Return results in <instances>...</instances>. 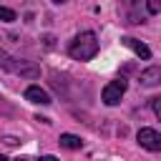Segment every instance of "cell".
I'll return each instance as SVG.
<instances>
[{
  "instance_id": "5bb4252c",
  "label": "cell",
  "mask_w": 161,
  "mask_h": 161,
  "mask_svg": "<svg viewBox=\"0 0 161 161\" xmlns=\"http://www.w3.org/2000/svg\"><path fill=\"white\" fill-rule=\"evenodd\" d=\"M0 161H10V158H8V156H3V153H0Z\"/></svg>"
},
{
  "instance_id": "52a82bcc",
  "label": "cell",
  "mask_w": 161,
  "mask_h": 161,
  "mask_svg": "<svg viewBox=\"0 0 161 161\" xmlns=\"http://www.w3.org/2000/svg\"><path fill=\"white\" fill-rule=\"evenodd\" d=\"M138 83H141L143 88L158 86V83H161V65H151V68L141 70V75H138Z\"/></svg>"
},
{
  "instance_id": "9c48e42d",
  "label": "cell",
  "mask_w": 161,
  "mask_h": 161,
  "mask_svg": "<svg viewBox=\"0 0 161 161\" xmlns=\"http://www.w3.org/2000/svg\"><path fill=\"white\" fill-rule=\"evenodd\" d=\"M58 143H60L63 148H70V151H78V148L83 146V141H80V136H75V133H60V138H58Z\"/></svg>"
},
{
  "instance_id": "7a4b0ae2",
  "label": "cell",
  "mask_w": 161,
  "mask_h": 161,
  "mask_svg": "<svg viewBox=\"0 0 161 161\" xmlns=\"http://www.w3.org/2000/svg\"><path fill=\"white\" fill-rule=\"evenodd\" d=\"M0 65H3L5 70H10V73H18V75H23V78H38V75H40V68H38L35 63H28V60L10 58V55H8V53H3V50H0Z\"/></svg>"
},
{
  "instance_id": "8992f818",
  "label": "cell",
  "mask_w": 161,
  "mask_h": 161,
  "mask_svg": "<svg viewBox=\"0 0 161 161\" xmlns=\"http://www.w3.org/2000/svg\"><path fill=\"white\" fill-rule=\"evenodd\" d=\"M121 43H123L126 48H131L138 58H143V60H148V58H151V48H148L146 43H141V40H136V38H131V35H123V38H121Z\"/></svg>"
},
{
  "instance_id": "4fadbf2b",
  "label": "cell",
  "mask_w": 161,
  "mask_h": 161,
  "mask_svg": "<svg viewBox=\"0 0 161 161\" xmlns=\"http://www.w3.org/2000/svg\"><path fill=\"white\" fill-rule=\"evenodd\" d=\"M35 161H58V158H55V156H50V153H48V156H40V158H35Z\"/></svg>"
},
{
  "instance_id": "3957f363",
  "label": "cell",
  "mask_w": 161,
  "mask_h": 161,
  "mask_svg": "<svg viewBox=\"0 0 161 161\" xmlns=\"http://www.w3.org/2000/svg\"><path fill=\"white\" fill-rule=\"evenodd\" d=\"M118 13H121L123 23H128V25H138V23H143L141 0H118Z\"/></svg>"
},
{
  "instance_id": "6da1fadb",
  "label": "cell",
  "mask_w": 161,
  "mask_h": 161,
  "mask_svg": "<svg viewBox=\"0 0 161 161\" xmlns=\"http://www.w3.org/2000/svg\"><path fill=\"white\" fill-rule=\"evenodd\" d=\"M68 53H70V58H75V60H91V58L98 53V38H96V33H93V30L78 33V35L73 38V43L68 45Z\"/></svg>"
},
{
  "instance_id": "5b68a950",
  "label": "cell",
  "mask_w": 161,
  "mask_h": 161,
  "mask_svg": "<svg viewBox=\"0 0 161 161\" xmlns=\"http://www.w3.org/2000/svg\"><path fill=\"white\" fill-rule=\"evenodd\" d=\"M136 138H138L141 148H146V151H151V153L161 151V133H158L156 128H141V131L136 133Z\"/></svg>"
},
{
  "instance_id": "8fae6325",
  "label": "cell",
  "mask_w": 161,
  "mask_h": 161,
  "mask_svg": "<svg viewBox=\"0 0 161 161\" xmlns=\"http://www.w3.org/2000/svg\"><path fill=\"white\" fill-rule=\"evenodd\" d=\"M146 13H148V15L161 13V0H146Z\"/></svg>"
},
{
  "instance_id": "2e32d148",
  "label": "cell",
  "mask_w": 161,
  "mask_h": 161,
  "mask_svg": "<svg viewBox=\"0 0 161 161\" xmlns=\"http://www.w3.org/2000/svg\"><path fill=\"white\" fill-rule=\"evenodd\" d=\"M15 161H28V158H15Z\"/></svg>"
},
{
  "instance_id": "7c38bea8",
  "label": "cell",
  "mask_w": 161,
  "mask_h": 161,
  "mask_svg": "<svg viewBox=\"0 0 161 161\" xmlns=\"http://www.w3.org/2000/svg\"><path fill=\"white\" fill-rule=\"evenodd\" d=\"M151 108H153V113H156V118L161 121V96H156V98H151Z\"/></svg>"
},
{
  "instance_id": "ba28073f",
  "label": "cell",
  "mask_w": 161,
  "mask_h": 161,
  "mask_svg": "<svg viewBox=\"0 0 161 161\" xmlns=\"http://www.w3.org/2000/svg\"><path fill=\"white\" fill-rule=\"evenodd\" d=\"M25 98H28L30 103H38V106H50V103H53L50 96H48L40 86H30V88H25Z\"/></svg>"
},
{
  "instance_id": "277c9868",
  "label": "cell",
  "mask_w": 161,
  "mask_h": 161,
  "mask_svg": "<svg viewBox=\"0 0 161 161\" xmlns=\"http://www.w3.org/2000/svg\"><path fill=\"white\" fill-rule=\"evenodd\" d=\"M126 88H128L126 78H116V80H111V83L103 88V93H101L103 103H106V106H116V103H121V98H123Z\"/></svg>"
},
{
  "instance_id": "9a60e30c",
  "label": "cell",
  "mask_w": 161,
  "mask_h": 161,
  "mask_svg": "<svg viewBox=\"0 0 161 161\" xmlns=\"http://www.w3.org/2000/svg\"><path fill=\"white\" fill-rule=\"evenodd\" d=\"M53 3H55V5H63V3H65V0H53Z\"/></svg>"
},
{
  "instance_id": "30bf717a",
  "label": "cell",
  "mask_w": 161,
  "mask_h": 161,
  "mask_svg": "<svg viewBox=\"0 0 161 161\" xmlns=\"http://www.w3.org/2000/svg\"><path fill=\"white\" fill-rule=\"evenodd\" d=\"M0 20H3V23H13V20H18V15H15V10L0 5Z\"/></svg>"
}]
</instances>
